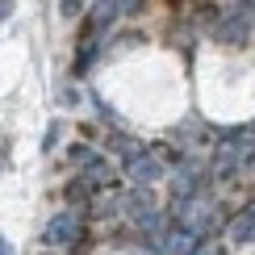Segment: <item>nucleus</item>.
<instances>
[{"label": "nucleus", "mask_w": 255, "mask_h": 255, "mask_svg": "<svg viewBox=\"0 0 255 255\" xmlns=\"http://www.w3.org/2000/svg\"><path fill=\"white\" fill-rule=\"evenodd\" d=\"M84 230V222H80V214H71V209H63V214H55L50 218V226H46V243L50 247H59V243H71Z\"/></svg>", "instance_id": "obj_1"}, {"label": "nucleus", "mask_w": 255, "mask_h": 255, "mask_svg": "<svg viewBox=\"0 0 255 255\" xmlns=\"http://www.w3.org/2000/svg\"><path fill=\"white\" fill-rule=\"evenodd\" d=\"M118 13H122V0H97V8H92V17H88V34H101Z\"/></svg>", "instance_id": "obj_2"}, {"label": "nucleus", "mask_w": 255, "mask_h": 255, "mask_svg": "<svg viewBox=\"0 0 255 255\" xmlns=\"http://www.w3.org/2000/svg\"><path fill=\"white\" fill-rule=\"evenodd\" d=\"M230 235H235V243H255V205L235 218V230H230Z\"/></svg>", "instance_id": "obj_3"}, {"label": "nucleus", "mask_w": 255, "mask_h": 255, "mask_svg": "<svg viewBox=\"0 0 255 255\" xmlns=\"http://www.w3.org/2000/svg\"><path fill=\"white\" fill-rule=\"evenodd\" d=\"M130 176H134V180H155L159 167H155L146 155H138V159H130Z\"/></svg>", "instance_id": "obj_4"}, {"label": "nucleus", "mask_w": 255, "mask_h": 255, "mask_svg": "<svg viewBox=\"0 0 255 255\" xmlns=\"http://www.w3.org/2000/svg\"><path fill=\"white\" fill-rule=\"evenodd\" d=\"M97 42H84V46H80V55H76V71H88L92 67V59H97Z\"/></svg>", "instance_id": "obj_5"}, {"label": "nucleus", "mask_w": 255, "mask_h": 255, "mask_svg": "<svg viewBox=\"0 0 255 255\" xmlns=\"http://www.w3.org/2000/svg\"><path fill=\"white\" fill-rule=\"evenodd\" d=\"M80 8V0H63V13H76Z\"/></svg>", "instance_id": "obj_6"}, {"label": "nucleus", "mask_w": 255, "mask_h": 255, "mask_svg": "<svg viewBox=\"0 0 255 255\" xmlns=\"http://www.w3.org/2000/svg\"><path fill=\"white\" fill-rule=\"evenodd\" d=\"M0 255H13V247H8V239H4V243H0Z\"/></svg>", "instance_id": "obj_7"}, {"label": "nucleus", "mask_w": 255, "mask_h": 255, "mask_svg": "<svg viewBox=\"0 0 255 255\" xmlns=\"http://www.w3.org/2000/svg\"><path fill=\"white\" fill-rule=\"evenodd\" d=\"M197 255H218V247H201V251H197Z\"/></svg>", "instance_id": "obj_8"}]
</instances>
